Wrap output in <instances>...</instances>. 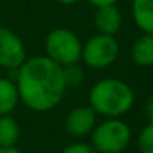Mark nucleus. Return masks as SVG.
Here are the masks:
<instances>
[{
    "instance_id": "obj_9",
    "label": "nucleus",
    "mask_w": 153,
    "mask_h": 153,
    "mask_svg": "<svg viewBox=\"0 0 153 153\" xmlns=\"http://www.w3.org/2000/svg\"><path fill=\"white\" fill-rule=\"evenodd\" d=\"M132 18L143 33L153 35V0H132Z\"/></svg>"
},
{
    "instance_id": "obj_13",
    "label": "nucleus",
    "mask_w": 153,
    "mask_h": 153,
    "mask_svg": "<svg viewBox=\"0 0 153 153\" xmlns=\"http://www.w3.org/2000/svg\"><path fill=\"white\" fill-rule=\"evenodd\" d=\"M62 69H63V81H65L66 89H69V87L71 89H76V87H80L83 84V81H84V71L80 66V62L62 66Z\"/></svg>"
},
{
    "instance_id": "obj_3",
    "label": "nucleus",
    "mask_w": 153,
    "mask_h": 153,
    "mask_svg": "<svg viewBox=\"0 0 153 153\" xmlns=\"http://www.w3.org/2000/svg\"><path fill=\"white\" fill-rule=\"evenodd\" d=\"M90 135V144L98 153H122L128 149L132 138L131 128L119 117L96 123Z\"/></svg>"
},
{
    "instance_id": "obj_11",
    "label": "nucleus",
    "mask_w": 153,
    "mask_h": 153,
    "mask_svg": "<svg viewBox=\"0 0 153 153\" xmlns=\"http://www.w3.org/2000/svg\"><path fill=\"white\" fill-rule=\"evenodd\" d=\"M18 102H20V95L15 81L2 76L0 78V116L12 114Z\"/></svg>"
},
{
    "instance_id": "obj_1",
    "label": "nucleus",
    "mask_w": 153,
    "mask_h": 153,
    "mask_svg": "<svg viewBox=\"0 0 153 153\" xmlns=\"http://www.w3.org/2000/svg\"><path fill=\"white\" fill-rule=\"evenodd\" d=\"M14 81L20 101L36 113L54 110L66 92L62 66L45 54L26 59L17 69Z\"/></svg>"
},
{
    "instance_id": "obj_20",
    "label": "nucleus",
    "mask_w": 153,
    "mask_h": 153,
    "mask_svg": "<svg viewBox=\"0 0 153 153\" xmlns=\"http://www.w3.org/2000/svg\"><path fill=\"white\" fill-rule=\"evenodd\" d=\"M0 78H2V68H0Z\"/></svg>"
},
{
    "instance_id": "obj_18",
    "label": "nucleus",
    "mask_w": 153,
    "mask_h": 153,
    "mask_svg": "<svg viewBox=\"0 0 153 153\" xmlns=\"http://www.w3.org/2000/svg\"><path fill=\"white\" fill-rule=\"evenodd\" d=\"M0 153H23L17 147H0Z\"/></svg>"
},
{
    "instance_id": "obj_21",
    "label": "nucleus",
    "mask_w": 153,
    "mask_h": 153,
    "mask_svg": "<svg viewBox=\"0 0 153 153\" xmlns=\"http://www.w3.org/2000/svg\"><path fill=\"white\" fill-rule=\"evenodd\" d=\"M2 2H3V0H0V3H2Z\"/></svg>"
},
{
    "instance_id": "obj_14",
    "label": "nucleus",
    "mask_w": 153,
    "mask_h": 153,
    "mask_svg": "<svg viewBox=\"0 0 153 153\" xmlns=\"http://www.w3.org/2000/svg\"><path fill=\"white\" fill-rule=\"evenodd\" d=\"M140 153H153V123H147L137 140Z\"/></svg>"
},
{
    "instance_id": "obj_5",
    "label": "nucleus",
    "mask_w": 153,
    "mask_h": 153,
    "mask_svg": "<svg viewBox=\"0 0 153 153\" xmlns=\"http://www.w3.org/2000/svg\"><path fill=\"white\" fill-rule=\"evenodd\" d=\"M119 53L120 47L114 36L98 33L83 45L81 60L92 69H105L117 60Z\"/></svg>"
},
{
    "instance_id": "obj_19",
    "label": "nucleus",
    "mask_w": 153,
    "mask_h": 153,
    "mask_svg": "<svg viewBox=\"0 0 153 153\" xmlns=\"http://www.w3.org/2000/svg\"><path fill=\"white\" fill-rule=\"evenodd\" d=\"M56 3L59 5H63V6H71V5H75V3H78L80 0H54Z\"/></svg>"
},
{
    "instance_id": "obj_12",
    "label": "nucleus",
    "mask_w": 153,
    "mask_h": 153,
    "mask_svg": "<svg viewBox=\"0 0 153 153\" xmlns=\"http://www.w3.org/2000/svg\"><path fill=\"white\" fill-rule=\"evenodd\" d=\"M20 135V125L11 114L0 116V147H15Z\"/></svg>"
},
{
    "instance_id": "obj_16",
    "label": "nucleus",
    "mask_w": 153,
    "mask_h": 153,
    "mask_svg": "<svg viewBox=\"0 0 153 153\" xmlns=\"http://www.w3.org/2000/svg\"><path fill=\"white\" fill-rule=\"evenodd\" d=\"M144 116L149 123H153V95L144 104Z\"/></svg>"
},
{
    "instance_id": "obj_7",
    "label": "nucleus",
    "mask_w": 153,
    "mask_h": 153,
    "mask_svg": "<svg viewBox=\"0 0 153 153\" xmlns=\"http://www.w3.org/2000/svg\"><path fill=\"white\" fill-rule=\"evenodd\" d=\"M98 114L90 105H78L72 108L65 117V131L76 138L90 135L96 126Z\"/></svg>"
},
{
    "instance_id": "obj_8",
    "label": "nucleus",
    "mask_w": 153,
    "mask_h": 153,
    "mask_svg": "<svg viewBox=\"0 0 153 153\" xmlns=\"http://www.w3.org/2000/svg\"><path fill=\"white\" fill-rule=\"evenodd\" d=\"M93 24L98 33L114 36L122 29V14L116 5L98 6L93 15Z\"/></svg>"
},
{
    "instance_id": "obj_6",
    "label": "nucleus",
    "mask_w": 153,
    "mask_h": 153,
    "mask_svg": "<svg viewBox=\"0 0 153 153\" xmlns=\"http://www.w3.org/2000/svg\"><path fill=\"white\" fill-rule=\"evenodd\" d=\"M26 59V47L21 38L14 30L0 26V68L18 69Z\"/></svg>"
},
{
    "instance_id": "obj_15",
    "label": "nucleus",
    "mask_w": 153,
    "mask_h": 153,
    "mask_svg": "<svg viewBox=\"0 0 153 153\" xmlns=\"http://www.w3.org/2000/svg\"><path fill=\"white\" fill-rule=\"evenodd\" d=\"M62 153H98L93 146L90 143H81V141H76V143H72L69 146H66Z\"/></svg>"
},
{
    "instance_id": "obj_10",
    "label": "nucleus",
    "mask_w": 153,
    "mask_h": 153,
    "mask_svg": "<svg viewBox=\"0 0 153 153\" xmlns=\"http://www.w3.org/2000/svg\"><path fill=\"white\" fill-rule=\"evenodd\" d=\"M132 60L140 68L153 66V35L143 33L132 45Z\"/></svg>"
},
{
    "instance_id": "obj_2",
    "label": "nucleus",
    "mask_w": 153,
    "mask_h": 153,
    "mask_svg": "<svg viewBox=\"0 0 153 153\" xmlns=\"http://www.w3.org/2000/svg\"><path fill=\"white\" fill-rule=\"evenodd\" d=\"M135 102L132 87L119 78L96 81L89 90V105L96 114L116 119L126 114Z\"/></svg>"
},
{
    "instance_id": "obj_4",
    "label": "nucleus",
    "mask_w": 153,
    "mask_h": 153,
    "mask_svg": "<svg viewBox=\"0 0 153 153\" xmlns=\"http://www.w3.org/2000/svg\"><path fill=\"white\" fill-rule=\"evenodd\" d=\"M83 42L75 32L66 27L53 29L45 38V56L60 66L81 60Z\"/></svg>"
},
{
    "instance_id": "obj_17",
    "label": "nucleus",
    "mask_w": 153,
    "mask_h": 153,
    "mask_svg": "<svg viewBox=\"0 0 153 153\" xmlns=\"http://www.w3.org/2000/svg\"><path fill=\"white\" fill-rule=\"evenodd\" d=\"M90 5H93L95 8L98 6H107V5H116L119 0H87Z\"/></svg>"
}]
</instances>
